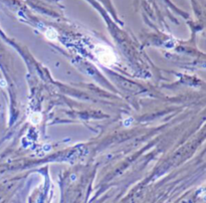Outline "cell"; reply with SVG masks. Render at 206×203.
Here are the masks:
<instances>
[{"label": "cell", "mask_w": 206, "mask_h": 203, "mask_svg": "<svg viewBox=\"0 0 206 203\" xmlns=\"http://www.w3.org/2000/svg\"><path fill=\"white\" fill-rule=\"evenodd\" d=\"M94 55L102 65L106 66H112L117 62V56L112 51L111 47L105 44L96 45L94 49Z\"/></svg>", "instance_id": "cell-1"}, {"label": "cell", "mask_w": 206, "mask_h": 203, "mask_svg": "<svg viewBox=\"0 0 206 203\" xmlns=\"http://www.w3.org/2000/svg\"><path fill=\"white\" fill-rule=\"evenodd\" d=\"M42 120V116L40 113H33L32 115L30 116L29 122L32 125H38Z\"/></svg>", "instance_id": "cell-2"}, {"label": "cell", "mask_w": 206, "mask_h": 203, "mask_svg": "<svg viewBox=\"0 0 206 203\" xmlns=\"http://www.w3.org/2000/svg\"><path fill=\"white\" fill-rule=\"evenodd\" d=\"M45 36L49 40H55L58 38V32L54 29H52V28H49L45 32Z\"/></svg>", "instance_id": "cell-3"}]
</instances>
